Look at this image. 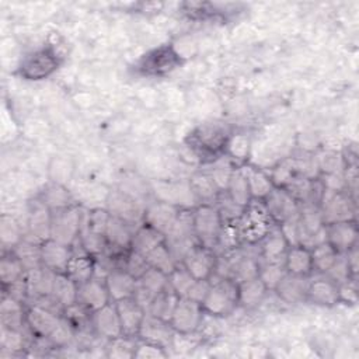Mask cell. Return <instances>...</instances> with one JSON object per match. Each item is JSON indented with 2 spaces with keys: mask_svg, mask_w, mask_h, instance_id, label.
<instances>
[{
  "mask_svg": "<svg viewBox=\"0 0 359 359\" xmlns=\"http://www.w3.org/2000/svg\"><path fill=\"white\" fill-rule=\"evenodd\" d=\"M258 254L261 261L268 262H283L285 255L290 247L286 236L283 234L279 224H275L265 236L264 238L257 243Z\"/></svg>",
  "mask_w": 359,
  "mask_h": 359,
  "instance_id": "obj_25",
  "label": "cell"
},
{
  "mask_svg": "<svg viewBox=\"0 0 359 359\" xmlns=\"http://www.w3.org/2000/svg\"><path fill=\"white\" fill-rule=\"evenodd\" d=\"M230 133L231 129L223 122H203L191 130L185 143L198 158L208 164L224 154Z\"/></svg>",
  "mask_w": 359,
  "mask_h": 359,
  "instance_id": "obj_1",
  "label": "cell"
},
{
  "mask_svg": "<svg viewBox=\"0 0 359 359\" xmlns=\"http://www.w3.org/2000/svg\"><path fill=\"white\" fill-rule=\"evenodd\" d=\"M111 302H118L126 297H133L137 279L132 276L125 268H114L104 276Z\"/></svg>",
  "mask_w": 359,
  "mask_h": 359,
  "instance_id": "obj_28",
  "label": "cell"
},
{
  "mask_svg": "<svg viewBox=\"0 0 359 359\" xmlns=\"http://www.w3.org/2000/svg\"><path fill=\"white\" fill-rule=\"evenodd\" d=\"M356 278H351L349 280L339 283V302L344 303H356L358 299V292H356V283H355Z\"/></svg>",
  "mask_w": 359,
  "mask_h": 359,
  "instance_id": "obj_59",
  "label": "cell"
},
{
  "mask_svg": "<svg viewBox=\"0 0 359 359\" xmlns=\"http://www.w3.org/2000/svg\"><path fill=\"white\" fill-rule=\"evenodd\" d=\"M144 257H146V259H147V262H149V265H150L151 268L160 269V271H163V272L167 273V275L178 265V262L175 261L174 255L171 254V251H170V248L165 245V243L157 245L156 248H153V250H151L149 254H146Z\"/></svg>",
  "mask_w": 359,
  "mask_h": 359,
  "instance_id": "obj_47",
  "label": "cell"
},
{
  "mask_svg": "<svg viewBox=\"0 0 359 359\" xmlns=\"http://www.w3.org/2000/svg\"><path fill=\"white\" fill-rule=\"evenodd\" d=\"M287 273L285 262H268V261H259L258 268V276L265 283L268 290H272L276 287V285L280 282V279Z\"/></svg>",
  "mask_w": 359,
  "mask_h": 359,
  "instance_id": "obj_49",
  "label": "cell"
},
{
  "mask_svg": "<svg viewBox=\"0 0 359 359\" xmlns=\"http://www.w3.org/2000/svg\"><path fill=\"white\" fill-rule=\"evenodd\" d=\"M60 65V56L50 45L42 46L25 55L18 66V74L31 81L49 77Z\"/></svg>",
  "mask_w": 359,
  "mask_h": 359,
  "instance_id": "obj_6",
  "label": "cell"
},
{
  "mask_svg": "<svg viewBox=\"0 0 359 359\" xmlns=\"http://www.w3.org/2000/svg\"><path fill=\"white\" fill-rule=\"evenodd\" d=\"M175 335L177 332L168 320H163L160 317L146 313L137 334V339L151 342L167 349L172 346Z\"/></svg>",
  "mask_w": 359,
  "mask_h": 359,
  "instance_id": "obj_17",
  "label": "cell"
},
{
  "mask_svg": "<svg viewBox=\"0 0 359 359\" xmlns=\"http://www.w3.org/2000/svg\"><path fill=\"white\" fill-rule=\"evenodd\" d=\"M122 268H125L132 276H135L136 279H139L149 268V262L146 259V257L140 252H136L133 250H129L123 258V264Z\"/></svg>",
  "mask_w": 359,
  "mask_h": 359,
  "instance_id": "obj_56",
  "label": "cell"
},
{
  "mask_svg": "<svg viewBox=\"0 0 359 359\" xmlns=\"http://www.w3.org/2000/svg\"><path fill=\"white\" fill-rule=\"evenodd\" d=\"M77 303L90 313L111 303L104 278L94 275L91 279L80 283L77 287Z\"/></svg>",
  "mask_w": 359,
  "mask_h": 359,
  "instance_id": "obj_22",
  "label": "cell"
},
{
  "mask_svg": "<svg viewBox=\"0 0 359 359\" xmlns=\"http://www.w3.org/2000/svg\"><path fill=\"white\" fill-rule=\"evenodd\" d=\"M359 230L356 220H342L325 224V241L338 252H346L358 244Z\"/></svg>",
  "mask_w": 359,
  "mask_h": 359,
  "instance_id": "obj_24",
  "label": "cell"
},
{
  "mask_svg": "<svg viewBox=\"0 0 359 359\" xmlns=\"http://www.w3.org/2000/svg\"><path fill=\"white\" fill-rule=\"evenodd\" d=\"M62 321V314L52 311L41 304L32 303L25 311V327L29 332L42 339H48L49 335L57 328Z\"/></svg>",
  "mask_w": 359,
  "mask_h": 359,
  "instance_id": "obj_15",
  "label": "cell"
},
{
  "mask_svg": "<svg viewBox=\"0 0 359 359\" xmlns=\"http://www.w3.org/2000/svg\"><path fill=\"white\" fill-rule=\"evenodd\" d=\"M202 307L205 314L212 317H226L231 314L238 307L237 282L229 278L212 276Z\"/></svg>",
  "mask_w": 359,
  "mask_h": 359,
  "instance_id": "obj_2",
  "label": "cell"
},
{
  "mask_svg": "<svg viewBox=\"0 0 359 359\" xmlns=\"http://www.w3.org/2000/svg\"><path fill=\"white\" fill-rule=\"evenodd\" d=\"M224 191L241 208H245L251 202V195H250V189H248V184H247V178H245L243 165L234 168V171L230 177V181L227 184V188Z\"/></svg>",
  "mask_w": 359,
  "mask_h": 359,
  "instance_id": "obj_41",
  "label": "cell"
},
{
  "mask_svg": "<svg viewBox=\"0 0 359 359\" xmlns=\"http://www.w3.org/2000/svg\"><path fill=\"white\" fill-rule=\"evenodd\" d=\"M105 205L109 215L119 217L137 227L139 224L143 223L144 208L147 203L128 194L122 188H116L109 191Z\"/></svg>",
  "mask_w": 359,
  "mask_h": 359,
  "instance_id": "obj_11",
  "label": "cell"
},
{
  "mask_svg": "<svg viewBox=\"0 0 359 359\" xmlns=\"http://www.w3.org/2000/svg\"><path fill=\"white\" fill-rule=\"evenodd\" d=\"M216 262L217 254L215 250L201 244L195 245L181 261V264L195 279H210L215 273Z\"/></svg>",
  "mask_w": 359,
  "mask_h": 359,
  "instance_id": "obj_18",
  "label": "cell"
},
{
  "mask_svg": "<svg viewBox=\"0 0 359 359\" xmlns=\"http://www.w3.org/2000/svg\"><path fill=\"white\" fill-rule=\"evenodd\" d=\"M346 261H348V266H349V271H351V275L353 278H356V273H358V244L353 245L352 248H349L346 252Z\"/></svg>",
  "mask_w": 359,
  "mask_h": 359,
  "instance_id": "obj_61",
  "label": "cell"
},
{
  "mask_svg": "<svg viewBox=\"0 0 359 359\" xmlns=\"http://www.w3.org/2000/svg\"><path fill=\"white\" fill-rule=\"evenodd\" d=\"M52 210L38 196L28 202L27 206V238L43 243L50 238Z\"/></svg>",
  "mask_w": 359,
  "mask_h": 359,
  "instance_id": "obj_14",
  "label": "cell"
},
{
  "mask_svg": "<svg viewBox=\"0 0 359 359\" xmlns=\"http://www.w3.org/2000/svg\"><path fill=\"white\" fill-rule=\"evenodd\" d=\"M205 316L201 303L189 297H180L170 317V324L178 335H191L201 328Z\"/></svg>",
  "mask_w": 359,
  "mask_h": 359,
  "instance_id": "obj_12",
  "label": "cell"
},
{
  "mask_svg": "<svg viewBox=\"0 0 359 359\" xmlns=\"http://www.w3.org/2000/svg\"><path fill=\"white\" fill-rule=\"evenodd\" d=\"M168 287V275L160 269L149 268L139 279L133 297L147 310L153 299Z\"/></svg>",
  "mask_w": 359,
  "mask_h": 359,
  "instance_id": "obj_20",
  "label": "cell"
},
{
  "mask_svg": "<svg viewBox=\"0 0 359 359\" xmlns=\"http://www.w3.org/2000/svg\"><path fill=\"white\" fill-rule=\"evenodd\" d=\"M213 203H215V206L217 208V210H219V213H220L223 222H234V220H237V219L241 216L243 210H244V208L238 206V205L229 196V194H227L226 191H220V192L217 194V196H216V199H215Z\"/></svg>",
  "mask_w": 359,
  "mask_h": 359,
  "instance_id": "obj_54",
  "label": "cell"
},
{
  "mask_svg": "<svg viewBox=\"0 0 359 359\" xmlns=\"http://www.w3.org/2000/svg\"><path fill=\"white\" fill-rule=\"evenodd\" d=\"M182 63L181 55L172 45H160L146 52L135 65V70L144 76H161L172 72Z\"/></svg>",
  "mask_w": 359,
  "mask_h": 359,
  "instance_id": "obj_9",
  "label": "cell"
},
{
  "mask_svg": "<svg viewBox=\"0 0 359 359\" xmlns=\"http://www.w3.org/2000/svg\"><path fill=\"white\" fill-rule=\"evenodd\" d=\"M135 229L133 224L111 215L105 229L107 251L114 254L128 252L130 250Z\"/></svg>",
  "mask_w": 359,
  "mask_h": 359,
  "instance_id": "obj_23",
  "label": "cell"
},
{
  "mask_svg": "<svg viewBox=\"0 0 359 359\" xmlns=\"http://www.w3.org/2000/svg\"><path fill=\"white\" fill-rule=\"evenodd\" d=\"M90 324L94 335L107 341L123 335L119 314L114 302L90 313Z\"/></svg>",
  "mask_w": 359,
  "mask_h": 359,
  "instance_id": "obj_16",
  "label": "cell"
},
{
  "mask_svg": "<svg viewBox=\"0 0 359 359\" xmlns=\"http://www.w3.org/2000/svg\"><path fill=\"white\" fill-rule=\"evenodd\" d=\"M55 275L56 273L53 271L45 268L43 265L28 271L25 273L28 300H31L34 303L42 297L50 296Z\"/></svg>",
  "mask_w": 359,
  "mask_h": 359,
  "instance_id": "obj_30",
  "label": "cell"
},
{
  "mask_svg": "<svg viewBox=\"0 0 359 359\" xmlns=\"http://www.w3.org/2000/svg\"><path fill=\"white\" fill-rule=\"evenodd\" d=\"M25 269L20 259L13 254V251H7L3 254L0 259V278L3 287L10 286L11 283L20 280L25 276Z\"/></svg>",
  "mask_w": 359,
  "mask_h": 359,
  "instance_id": "obj_43",
  "label": "cell"
},
{
  "mask_svg": "<svg viewBox=\"0 0 359 359\" xmlns=\"http://www.w3.org/2000/svg\"><path fill=\"white\" fill-rule=\"evenodd\" d=\"M77 287L79 285L66 273H56L50 296L65 310L66 307H70L77 303Z\"/></svg>",
  "mask_w": 359,
  "mask_h": 359,
  "instance_id": "obj_39",
  "label": "cell"
},
{
  "mask_svg": "<svg viewBox=\"0 0 359 359\" xmlns=\"http://www.w3.org/2000/svg\"><path fill=\"white\" fill-rule=\"evenodd\" d=\"M137 338L121 335L118 338L109 339L107 344V356L108 358H135V351L137 345Z\"/></svg>",
  "mask_w": 359,
  "mask_h": 359,
  "instance_id": "obj_50",
  "label": "cell"
},
{
  "mask_svg": "<svg viewBox=\"0 0 359 359\" xmlns=\"http://www.w3.org/2000/svg\"><path fill=\"white\" fill-rule=\"evenodd\" d=\"M181 209L182 208H178L165 201L154 199L151 202H147V205L144 208L143 223L154 227L156 230H158L160 233H163L165 236V233L175 223Z\"/></svg>",
  "mask_w": 359,
  "mask_h": 359,
  "instance_id": "obj_19",
  "label": "cell"
},
{
  "mask_svg": "<svg viewBox=\"0 0 359 359\" xmlns=\"http://www.w3.org/2000/svg\"><path fill=\"white\" fill-rule=\"evenodd\" d=\"M309 279L310 276H299L287 272L276 285L273 292L278 294L280 300L289 304L306 302Z\"/></svg>",
  "mask_w": 359,
  "mask_h": 359,
  "instance_id": "obj_29",
  "label": "cell"
},
{
  "mask_svg": "<svg viewBox=\"0 0 359 359\" xmlns=\"http://www.w3.org/2000/svg\"><path fill=\"white\" fill-rule=\"evenodd\" d=\"M314 156H316V163H317L320 175L344 171L345 164H344V157L341 153H337L334 150H323Z\"/></svg>",
  "mask_w": 359,
  "mask_h": 359,
  "instance_id": "obj_51",
  "label": "cell"
},
{
  "mask_svg": "<svg viewBox=\"0 0 359 359\" xmlns=\"http://www.w3.org/2000/svg\"><path fill=\"white\" fill-rule=\"evenodd\" d=\"M243 168L245 172L251 199L264 201L269 195V192L275 188V184H273L269 172L262 168H258L254 165H247V164L243 165Z\"/></svg>",
  "mask_w": 359,
  "mask_h": 359,
  "instance_id": "obj_34",
  "label": "cell"
},
{
  "mask_svg": "<svg viewBox=\"0 0 359 359\" xmlns=\"http://www.w3.org/2000/svg\"><path fill=\"white\" fill-rule=\"evenodd\" d=\"M0 345H1V348L4 351H10L11 353L22 351L27 346L25 335H24L22 330H14V328L1 327Z\"/></svg>",
  "mask_w": 359,
  "mask_h": 359,
  "instance_id": "obj_55",
  "label": "cell"
},
{
  "mask_svg": "<svg viewBox=\"0 0 359 359\" xmlns=\"http://www.w3.org/2000/svg\"><path fill=\"white\" fill-rule=\"evenodd\" d=\"M325 276H328L330 279H332L334 282L344 283L346 280H349L351 278H353L351 275L349 266H348V261H346V255L345 252H338L335 261L332 262V265L328 268V271L325 273H323Z\"/></svg>",
  "mask_w": 359,
  "mask_h": 359,
  "instance_id": "obj_57",
  "label": "cell"
},
{
  "mask_svg": "<svg viewBox=\"0 0 359 359\" xmlns=\"http://www.w3.org/2000/svg\"><path fill=\"white\" fill-rule=\"evenodd\" d=\"M238 286V306L243 309H255L265 299L269 292L265 283L259 279V276H254L251 279L243 280L237 283Z\"/></svg>",
  "mask_w": 359,
  "mask_h": 359,
  "instance_id": "obj_35",
  "label": "cell"
},
{
  "mask_svg": "<svg viewBox=\"0 0 359 359\" xmlns=\"http://www.w3.org/2000/svg\"><path fill=\"white\" fill-rule=\"evenodd\" d=\"M318 210L325 224L342 220H356V199L346 189L332 191L324 188L318 202Z\"/></svg>",
  "mask_w": 359,
  "mask_h": 359,
  "instance_id": "obj_8",
  "label": "cell"
},
{
  "mask_svg": "<svg viewBox=\"0 0 359 359\" xmlns=\"http://www.w3.org/2000/svg\"><path fill=\"white\" fill-rule=\"evenodd\" d=\"M25 311L24 303L3 293L0 304V321L1 327L22 330L25 325Z\"/></svg>",
  "mask_w": 359,
  "mask_h": 359,
  "instance_id": "obj_36",
  "label": "cell"
},
{
  "mask_svg": "<svg viewBox=\"0 0 359 359\" xmlns=\"http://www.w3.org/2000/svg\"><path fill=\"white\" fill-rule=\"evenodd\" d=\"M262 202L276 224L293 220L300 213V203L283 187H275Z\"/></svg>",
  "mask_w": 359,
  "mask_h": 359,
  "instance_id": "obj_13",
  "label": "cell"
},
{
  "mask_svg": "<svg viewBox=\"0 0 359 359\" xmlns=\"http://www.w3.org/2000/svg\"><path fill=\"white\" fill-rule=\"evenodd\" d=\"M223 223L215 203H198L192 208L194 233L201 245L215 250Z\"/></svg>",
  "mask_w": 359,
  "mask_h": 359,
  "instance_id": "obj_4",
  "label": "cell"
},
{
  "mask_svg": "<svg viewBox=\"0 0 359 359\" xmlns=\"http://www.w3.org/2000/svg\"><path fill=\"white\" fill-rule=\"evenodd\" d=\"M251 150V136L243 130H231L226 147L224 154L234 163L236 167L245 165Z\"/></svg>",
  "mask_w": 359,
  "mask_h": 359,
  "instance_id": "obj_37",
  "label": "cell"
},
{
  "mask_svg": "<svg viewBox=\"0 0 359 359\" xmlns=\"http://www.w3.org/2000/svg\"><path fill=\"white\" fill-rule=\"evenodd\" d=\"M283 262L289 273L299 276H311L314 273L311 250L304 245H290L285 255Z\"/></svg>",
  "mask_w": 359,
  "mask_h": 359,
  "instance_id": "obj_31",
  "label": "cell"
},
{
  "mask_svg": "<svg viewBox=\"0 0 359 359\" xmlns=\"http://www.w3.org/2000/svg\"><path fill=\"white\" fill-rule=\"evenodd\" d=\"M243 244H257L276 224L262 201L251 199L241 216L234 220Z\"/></svg>",
  "mask_w": 359,
  "mask_h": 359,
  "instance_id": "obj_3",
  "label": "cell"
},
{
  "mask_svg": "<svg viewBox=\"0 0 359 359\" xmlns=\"http://www.w3.org/2000/svg\"><path fill=\"white\" fill-rule=\"evenodd\" d=\"M164 243L170 248L175 261L181 264L182 258L198 245V240L194 233L192 224V209L182 208L172 227L165 233Z\"/></svg>",
  "mask_w": 359,
  "mask_h": 359,
  "instance_id": "obj_5",
  "label": "cell"
},
{
  "mask_svg": "<svg viewBox=\"0 0 359 359\" xmlns=\"http://www.w3.org/2000/svg\"><path fill=\"white\" fill-rule=\"evenodd\" d=\"M296 240L297 244L310 250L325 241V223L317 205H300V213L296 220Z\"/></svg>",
  "mask_w": 359,
  "mask_h": 359,
  "instance_id": "obj_10",
  "label": "cell"
},
{
  "mask_svg": "<svg viewBox=\"0 0 359 359\" xmlns=\"http://www.w3.org/2000/svg\"><path fill=\"white\" fill-rule=\"evenodd\" d=\"M178 296L174 293V290L168 286L167 289H164L163 292H160L154 299L153 302L150 303V306L147 307L146 313L151 314V316H156V317H160L163 320H168L170 321V317L174 311V307L178 302Z\"/></svg>",
  "mask_w": 359,
  "mask_h": 359,
  "instance_id": "obj_44",
  "label": "cell"
},
{
  "mask_svg": "<svg viewBox=\"0 0 359 359\" xmlns=\"http://www.w3.org/2000/svg\"><path fill=\"white\" fill-rule=\"evenodd\" d=\"M268 172H269L275 187H286L296 175H299L293 157H287V158L279 161Z\"/></svg>",
  "mask_w": 359,
  "mask_h": 359,
  "instance_id": "obj_53",
  "label": "cell"
},
{
  "mask_svg": "<svg viewBox=\"0 0 359 359\" xmlns=\"http://www.w3.org/2000/svg\"><path fill=\"white\" fill-rule=\"evenodd\" d=\"M195 280L196 279L188 272V269L182 264H178L168 273V286L174 290V293L178 297H187V294Z\"/></svg>",
  "mask_w": 359,
  "mask_h": 359,
  "instance_id": "obj_48",
  "label": "cell"
},
{
  "mask_svg": "<svg viewBox=\"0 0 359 359\" xmlns=\"http://www.w3.org/2000/svg\"><path fill=\"white\" fill-rule=\"evenodd\" d=\"M115 306L119 314L123 335L137 338L140 325L146 316V309L135 297L118 300L115 302Z\"/></svg>",
  "mask_w": 359,
  "mask_h": 359,
  "instance_id": "obj_26",
  "label": "cell"
},
{
  "mask_svg": "<svg viewBox=\"0 0 359 359\" xmlns=\"http://www.w3.org/2000/svg\"><path fill=\"white\" fill-rule=\"evenodd\" d=\"M10 251L20 259L25 272L35 269L42 265L41 261V243L29 240L24 237L20 243H17Z\"/></svg>",
  "mask_w": 359,
  "mask_h": 359,
  "instance_id": "obj_40",
  "label": "cell"
},
{
  "mask_svg": "<svg viewBox=\"0 0 359 359\" xmlns=\"http://www.w3.org/2000/svg\"><path fill=\"white\" fill-rule=\"evenodd\" d=\"M338 255V251L327 241H323L311 248L314 273H325Z\"/></svg>",
  "mask_w": 359,
  "mask_h": 359,
  "instance_id": "obj_46",
  "label": "cell"
},
{
  "mask_svg": "<svg viewBox=\"0 0 359 359\" xmlns=\"http://www.w3.org/2000/svg\"><path fill=\"white\" fill-rule=\"evenodd\" d=\"M39 198L45 202V205L50 210H57V209H62V208H66V206H70L74 203L67 188L56 181L46 185L45 189L42 191V194L39 195Z\"/></svg>",
  "mask_w": 359,
  "mask_h": 359,
  "instance_id": "obj_42",
  "label": "cell"
},
{
  "mask_svg": "<svg viewBox=\"0 0 359 359\" xmlns=\"http://www.w3.org/2000/svg\"><path fill=\"white\" fill-rule=\"evenodd\" d=\"M0 237L4 248L8 250H11L17 243H20L24 238L20 224L11 216L7 215H3L0 219Z\"/></svg>",
  "mask_w": 359,
  "mask_h": 359,
  "instance_id": "obj_52",
  "label": "cell"
},
{
  "mask_svg": "<svg viewBox=\"0 0 359 359\" xmlns=\"http://www.w3.org/2000/svg\"><path fill=\"white\" fill-rule=\"evenodd\" d=\"M65 273L72 278L77 285L91 279L95 275V257L90 255L81 248L80 251H77L73 247V257L70 258Z\"/></svg>",
  "mask_w": 359,
  "mask_h": 359,
  "instance_id": "obj_32",
  "label": "cell"
},
{
  "mask_svg": "<svg viewBox=\"0 0 359 359\" xmlns=\"http://www.w3.org/2000/svg\"><path fill=\"white\" fill-rule=\"evenodd\" d=\"M83 222V210L76 205H70L57 210H52L50 238L69 247H74L79 240Z\"/></svg>",
  "mask_w": 359,
  "mask_h": 359,
  "instance_id": "obj_7",
  "label": "cell"
},
{
  "mask_svg": "<svg viewBox=\"0 0 359 359\" xmlns=\"http://www.w3.org/2000/svg\"><path fill=\"white\" fill-rule=\"evenodd\" d=\"M209 286H210V279H196L192 285V287L189 289L187 297L198 302L202 304L208 290H209Z\"/></svg>",
  "mask_w": 359,
  "mask_h": 359,
  "instance_id": "obj_60",
  "label": "cell"
},
{
  "mask_svg": "<svg viewBox=\"0 0 359 359\" xmlns=\"http://www.w3.org/2000/svg\"><path fill=\"white\" fill-rule=\"evenodd\" d=\"M306 302L324 307L335 306L337 303H339L338 283L323 273H317V276L314 278L311 275L309 279Z\"/></svg>",
  "mask_w": 359,
  "mask_h": 359,
  "instance_id": "obj_21",
  "label": "cell"
},
{
  "mask_svg": "<svg viewBox=\"0 0 359 359\" xmlns=\"http://www.w3.org/2000/svg\"><path fill=\"white\" fill-rule=\"evenodd\" d=\"M164 243V234L156 230L154 227L142 223L135 229L130 250L140 252L143 255L149 254L153 248Z\"/></svg>",
  "mask_w": 359,
  "mask_h": 359,
  "instance_id": "obj_38",
  "label": "cell"
},
{
  "mask_svg": "<svg viewBox=\"0 0 359 359\" xmlns=\"http://www.w3.org/2000/svg\"><path fill=\"white\" fill-rule=\"evenodd\" d=\"M168 353L165 351V348L151 344V342H146V341H140L137 339V345H136V351H135V358H140V359H157V358H165Z\"/></svg>",
  "mask_w": 359,
  "mask_h": 359,
  "instance_id": "obj_58",
  "label": "cell"
},
{
  "mask_svg": "<svg viewBox=\"0 0 359 359\" xmlns=\"http://www.w3.org/2000/svg\"><path fill=\"white\" fill-rule=\"evenodd\" d=\"M191 191L198 203H213L220 192L208 170H199L188 180Z\"/></svg>",
  "mask_w": 359,
  "mask_h": 359,
  "instance_id": "obj_33",
  "label": "cell"
},
{
  "mask_svg": "<svg viewBox=\"0 0 359 359\" xmlns=\"http://www.w3.org/2000/svg\"><path fill=\"white\" fill-rule=\"evenodd\" d=\"M209 164V168L208 171L210 172L213 181L216 182L219 191H224L227 188V184L230 181V177L236 168L234 163L226 156H220L217 158H215L213 161L208 163Z\"/></svg>",
  "mask_w": 359,
  "mask_h": 359,
  "instance_id": "obj_45",
  "label": "cell"
},
{
  "mask_svg": "<svg viewBox=\"0 0 359 359\" xmlns=\"http://www.w3.org/2000/svg\"><path fill=\"white\" fill-rule=\"evenodd\" d=\"M73 257V247L57 243L52 238L41 243L42 265L55 273H65L70 258Z\"/></svg>",
  "mask_w": 359,
  "mask_h": 359,
  "instance_id": "obj_27",
  "label": "cell"
}]
</instances>
